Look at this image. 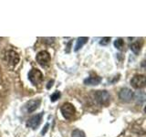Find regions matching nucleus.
<instances>
[{
    "label": "nucleus",
    "mask_w": 146,
    "mask_h": 137,
    "mask_svg": "<svg viewBox=\"0 0 146 137\" xmlns=\"http://www.w3.org/2000/svg\"><path fill=\"white\" fill-rule=\"evenodd\" d=\"M94 99L100 105H107L111 102V95L107 90H97L94 93Z\"/></svg>",
    "instance_id": "1"
},
{
    "label": "nucleus",
    "mask_w": 146,
    "mask_h": 137,
    "mask_svg": "<svg viewBox=\"0 0 146 137\" xmlns=\"http://www.w3.org/2000/svg\"><path fill=\"white\" fill-rule=\"evenodd\" d=\"M60 111H61L63 117L65 119H68V120H70V119H71L73 116H74L76 110H75V107L73 106L71 103L66 102L61 106Z\"/></svg>",
    "instance_id": "2"
},
{
    "label": "nucleus",
    "mask_w": 146,
    "mask_h": 137,
    "mask_svg": "<svg viewBox=\"0 0 146 137\" xmlns=\"http://www.w3.org/2000/svg\"><path fill=\"white\" fill-rule=\"evenodd\" d=\"M29 79L33 85H38L42 81L43 74L38 68H32L29 73Z\"/></svg>",
    "instance_id": "3"
},
{
    "label": "nucleus",
    "mask_w": 146,
    "mask_h": 137,
    "mask_svg": "<svg viewBox=\"0 0 146 137\" xmlns=\"http://www.w3.org/2000/svg\"><path fill=\"white\" fill-rule=\"evenodd\" d=\"M134 97V93L129 88H122L119 92V98L123 102H130Z\"/></svg>",
    "instance_id": "4"
},
{
    "label": "nucleus",
    "mask_w": 146,
    "mask_h": 137,
    "mask_svg": "<svg viewBox=\"0 0 146 137\" xmlns=\"http://www.w3.org/2000/svg\"><path fill=\"white\" fill-rule=\"evenodd\" d=\"M5 59L6 61L11 66H16L17 64L19 61V56L18 54L14 51V50H8L5 54Z\"/></svg>",
    "instance_id": "5"
},
{
    "label": "nucleus",
    "mask_w": 146,
    "mask_h": 137,
    "mask_svg": "<svg viewBox=\"0 0 146 137\" xmlns=\"http://www.w3.org/2000/svg\"><path fill=\"white\" fill-rule=\"evenodd\" d=\"M36 59L39 65L46 66V65H48L50 61V55L48 51H46V50H41V51H39L36 54Z\"/></svg>",
    "instance_id": "6"
},
{
    "label": "nucleus",
    "mask_w": 146,
    "mask_h": 137,
    "mask_svg": "<svg viewBox=\"0 0 146 137\" xmlns=\"http://www.w3.org/2000/svg\"><path fill=\"white\" fill-rule=\"evenodd\" d=\"M43 113L44 112H40L38 114H36V115L30 117L27 122V126L32 128V129H36L40 124L41 121H42Z\"/></svg>",
    "instance_id": "7"
},
{
    "label": "nucleus",
    "mask_w": 146,
    "mask_h": 137,
    "mask_svg": "<svg viewBox=\"0 0 146 137\" xmlns=\"http://www.w3.org/2000/svg\"><path fill=\"white\" fill-rule=\"evenodd\" d=\"M131 86L135 89H141L145 86V76L144 75H135L131 80Z\"/></svg>",
    "instance_id": "8"
},
{
    "label": "nucleus",
    "mask_w": 146,
    "mask_h": 137,
    "mask_svg": "<svg viewBox=\"0 0 146 137\" xmlns=\"http://www.w3.org/2000/svg\"><path fill=\"white\" fill-rule=\"evenodd\" d=\"M40 100L39 99H36V100H29L26 105H25V109H26V111L27 112H35L36 109H38L39 107V105H40Z\"/></svg>",
    "instance_id": "9"
},
{
    "label": "nucleus",
    "mask_w": 146,
    "mask_h": 137,
    "mask_svg": "<svg viewBox=\"0 0 146 137\" xmlns=\"http://www.w3.org/2000/svg\"><path fill=\"white\" fill-rule=\"evenodd\" d=\"M102 81V78L99 76H92L89 77L84 80V84L86 85H98Z\"/></svg>",
    "instance_id": "10"
},
{
    "label": "nucleus",
    "mask_w": 146,
    "mask_h": 137,
    "mask_svg": "<svg viewBox=\"0 0 146 137\" xmlns=\"http://www.w3.org/2000/svg\"><path fill=\"white\" fill-rule=\"evenodd\" d=\"M87 41H88V38H86V37H81V38L78 39L76 46H75V49H74L75 51H78V50H79L80 48L83 47V45L87 43Z\"/></svg>",
    "instance_id": "11"
},
{
    "label": "nucleus",
    "mask_w": 146,
    "mask_h": 137,
    "mask_svg": "<svg viewBox=\"0 0 146 137\" xmlns=\"http://www.w3.org/2000/svg\"><path fill=\"white\" fill-rule=\"evenodd\" d=\"M141 44L139 42H134L131 45V50L135 54H138L141 51Z\"/></svg>",
    "instance_id": "12"
},
{
    "label": "nucleus",
    "mask_w": 146,
    "mask_h": 137,
    "mask_svg": "<svg viewBox=\"0 0 146 137\" xmlns=\"http://www.w3.org/2000/svg\"><path fill=\"white\" fill-rule=\"evenodd\" d=\"M114 46H115V48L118 49L119 50H121L123 46H124V41H123L122 39H117L114 41Z\"/></svg>",
    "instance_id": "13"
},
{
    "label": "nucleus",
    "mask_w": 146,
    "mask_h": 137,
    "mask_svg": "<svg viewBox=\"0 0 146 137\" xmlns=\"http://www.w3.org/2000/svg\"><path fill=\"white\" fill-rule=\"evenodd\" d=\"M71 137H85V134L80 130H75L72 132Z\"/></svg>",
    "instance_id": "14"
},
{
    "label": "nucleus",
    "mask_w": 146,
    "mask_h": 137,
    "mask_svg": "<svg viewBox=\"0 0 146 137\" xmlns=\"http://www.w3.org/2000/svg\"><path fill=\"white\" fill-rule=\"evenodd\" d=\"M59 97H60V92H59V91H55V92L50 96V100H51V102H56Z\"/></svg>",
    "instance_id": "15"
},
{
    "label": "nucleus",
    "mask_w": 146,
    "mask_h": 137,
    "mask_svg": "<svg viewBox=\"0 0 146 137\" xmlns=\"http://www.w3.org/2000/svg\"><path fill=\"white\" fill-rule=\"evenodd\" d=\"M110 40H111V38H108V37H106V38H103L102 39V41H100V45H107Z\"/></svg>",
    "instance_id": "16"
},
{
    "label": "nucleus",
    "mask_w": 146,
    "mask_h": 137,
    "mask_svg": "<svg viewBox=\"0 0 146 137\" xmlns=\"http://www.w3.org/2000/svg\"><path fill=\"white\" fill-rule=\"evenodd\" d=\"M48 126H49V124L48 123H46V125H45V127L43 128V130L41 131V135H44L46 132H47V131H48Z\"/></svg>",
    "instance_id": "17"
},
{
    "label": "nucleus",
    "mask_w": 146,
    "mask_h": 137,
    "mask_svg": "<svg viewBox=\"0 0 146 137\" xmlns=\"http://www.w3.org/2000/svg\"><path fill=\"white\" fill-rule=\"evenodd\" d=\"M53 83H54V80H50V81L48 82V83L47 88H48V89H50V87H52Z\"/></svg>",
    "instance_id": "18"
}]
</instances>
